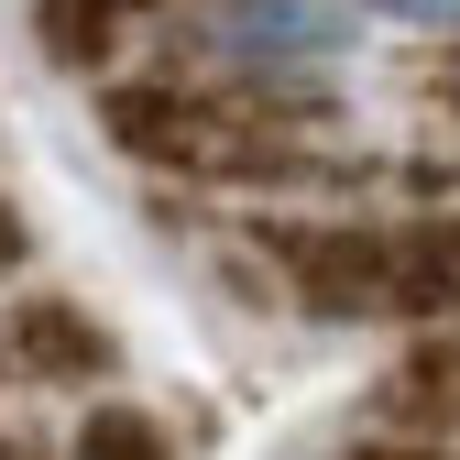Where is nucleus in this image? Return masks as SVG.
<instances>
[{
	"label": "nucleus",
	"mask_w": 460,
	"mask_h": 460,
	"mask_svg": "<svg viewBox=\"0 0 460 460\" xmlns=\"http://www.w3.org/2000/svg\"><path fill=\"white\" fill-rule=\"evenodd\" d=\"M274 274L318 318H438L460 307V219H263Z\"/></svg>",
	"instance_id": "1"
},
{
	"label": "nucleus",
	"mask_w": 460,
	"mask_h": 460,
	"mask_svg": "<svg viewBox=\"0 0 460 460\" xmlns=\"http://www.w3.org/2000/svg\"><path fill=\"white\" fill-rule=\"evenodd\" d=\"M110 143L143 164H187V176H274L285 164L242 110H219L198 88H110Z\"/></svg>",
	"instance_id": "2"
},
{
	"label": "nucleus",
	"mask_w": 460,
	"mask_h": 460,
	"mask_svg": "<svg viewBox=\"0 0 460 460\" xmlns=\"http://www.w3.org/2000/svg\"><path fill=\"white\" fill-rule=\"evenodd\" d=\"M0 362L12 373H33V384H110V329L77 307V296H22L12 307V329H0Z\"/></svg>",
	"instance_id": "3"
},
{
	"label": "nucleus",
	"mask_w": 460,
	"mask_h": 460,
	"mask_svg": "<svg viewBox=\"0 0 460 460\" xmlns=\"http://www.w3.org/2000/svg\"><path fill=\"white\" fill-rule=\"evenodd\" d=\"M384 417L394 428H449L460 438V340H417L384 384Z\"/></svg>",
	"instance_id": "4"
},
{
	"label": "nucleus",
	"mask_w": 460,
	"mask_h": 460,
	"mask_svg": "<svg viewBox=\"0 0 460 460\" xmlns=\"http://www.w3.org/2000/svg\"><path fill=\"white\" fill-rule=\"evenodd\" d=\"M33 33H44V55H55V66H99V55L121 44V0H44V12H33Z\"/></svg>",
	"instance_id": "5"
},
{
	"label": "nucleus",
	"mask_w": 460,
	"mask_h": 460,
	"mask_svg": "<svg viewBox=\"0 0 460 460\" xmlns=\"http://www.w3.org/2000/svg\"><path fill=\"white\" fill-rule=\"evenodd\" d=\"M77 460H176V438H164L143 406H99V417L77 428Z\"/></svg>",
	"instance_id": "6"
},
{
	"label": "nucleus",
	"mask_w": 460,
	"mask_h": 460,
	"mask_svg": "<svg viewBox=\"0 0 460 460\" xmlns=\"http://www.w3.org/2000/svg\"><path fill=\"white\" fill-rule=\"evenodd\" d=\"M340 460H460L449 438H373V449H340Z\"/></svg>",
	"instance_id": "7"
},
{
	"label": "nucleus",
	"mask_w": 460,
	"mask_h": 460,
	"mask_svg": "<svg viewBox=\"0 0 460 460\" xmlns=\"http://www.w3.org/2000/svg\"><path fill=\"white\" fill-rule=\"evenodd\" d=\"M12 263H22V208L0 198V274H12Z\"/></svg>",
	"instance_id": "8"
}]
</instances>
